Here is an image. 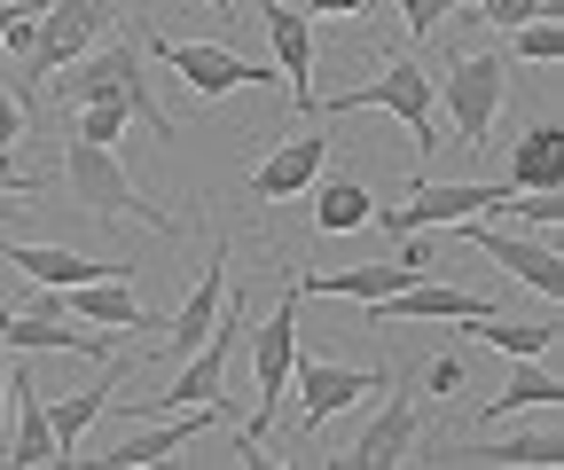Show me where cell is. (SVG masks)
<instances>
[{"instance_id":"obj_1","label":"cell","mask_w":564,"mask_h":470,"mask_svg":"<svg viewBox=\"0 0 564 470\" xmlns=\"http://www.w3.org/2000/svg\"><path fill=\"white\" fill-rule=\"evenodd\" d=\"M47 87H55V102H118L133 125H150L158 142H181L173 110H165L158 87H150V55H141V40H102V47H87L79 63H63Z\"/></svg>"},{"instance_id":"obj_2","label":"cell","mask_w":564,"mask_h":470,"mask_svg":"<svg viewBox=\"0 0 564 470\" xmlns=\"http://www.w3.org/2000/svg\"><path fill=\"white\" fill-rule=\"evenodd\" d=\"M63 188H70V205L95 212V220H141L150 236H181V220H173L165 205H150V196L133 188V173L118 165V150H102V142H79V133H70Z\"/></svg>"},{"instance_id":"obj_3","label":"cell","mask_w":564,"mask_h":470,"mask_svg":"<svg viewBox=\"0 0 564 470\" xmlns=\"http://www.w3.org/2000/svg\"><path fill=\"white\" fill-rule=\"evenodd\" d=\"M299 306H306V291L299 283H282V298H274V314L267 321H251V392H259V408H251V424H243V462H267L259 447H267V431H274V408H282V392H291V361H299Z\"/></svg>"},{"instance_id":"obj_4","label":"cell","mask_w":564,"mask_h":470,"mask_svg":"<svg viewBox=\"0 0 564 470\" xmlns=\"http://www.w3.org/2000/svg\"><path fill=\"white\" fill-rule=\"evenodd\" d=\"M314 118L322 110H384V118H400L408 125V142H415V157L432 165V150H440V118H432V72H423V63H384V72L369 79V87H345V95H314L306 102Z\"/></svg>"},{"instance_id":"obj_5","label":"cell","mask_w":564,"mask_h":470,"mask_svg":"<svg viewBox=\"0 0 564 470\" xmlns=\"http://www.w3.org/2000/svg\"><path fill=\"white\" fill-rule=\"evenodd\" d=\"M243 338H251V306H243V291H228L220 314H212V338L181 361V384L158 392V408H228V376H236Z\"/></svg>"},{"instance_id":"obj_6","label":"cell","mask_w":564,"mask_h":470,"mask_svg":"<svg viewBox=\"0 0 564 470\" xmlns=\"http://www.w3.org/2000/svg\"><path fill=\"white\" fill-rule=\"evenodd\" d=\"M110 24H118V0H47L40 32H32V55L17 63V79H55L63 63H79Z\"/></svg>"},{"instance_id":"obj_7","label":"cell","mask_w":564,"mask_h":470,"mask_svg":"<svg viewBox=\"0 0 564 470\" xmlns=\"http://www.w3.org/2000/svg\"><path fill=\"white\" fill-rule=\"evenodd\" d=\"M141 55H158L165 72L188 79V95H204V102H220V95L267 79L251 55H236V47H220V40H173V32H150V40H141Z\"/></svg>"},{"instance_id":"obj_8","label":"cell","mask_w":564,"mask_h":470,"mask_svg":"<svg viewBox=\"0 0 564 470\" xmlns=\"http://www.w3.org/2000/svg\"><path fill=\"white\" fill-rule=\"evenodd\" d=\"M502 55H455L447 63V79H440V102H447V118H455V133L470 150H494V118H502Z\"/></svg>"},{"instance_id":"obj_9","label":"cell","mask_w":564,"mask_h":470,"mask_svg":"<svg viewBox=\"0 0 564 470\" xmlns=\"http://www.w3.org/2000/svg\"><path fill=\"white\" fill-rule=\"evenodd\" d=\"M478 212H510V181H415L408 205L384 212L392 236H423V228H455V220H478Z\"/></svg>"},{"instance_id":"obj_10","label":"cell","mask_w":564,"mask_h":470,"mask_svg":"<svg viewBox=\"0 0 564 470\" xmlns=\"http://www.w3.org/2000/svg\"><path fill=\"white\" fill-rule=\"evenodd\" d=\"M384 384H392L384 369H345V361H322V353H306V346H299V361H291V392H299V439H306V431H322L337 408H352V400L384 392Z\"/></svg>"},{"instance_id":"obj_11","label":"cell","mask_w":564,"mask_h":470,"mask_svg":"<svg viewBox=\"0 0 564 470\" xmlns=\"http://www.w3.org/2000/svg\"><path fill=\"white\" fill-rule=\"evenodd\" d=\"M478 314H494V298H478L463 283H440V275H415L392 298L369 306V329H392V321H478Z\"/></svg>"},{"instance_id":"obj_12","label":"cell","mask_w":564,"mask_h":470,"mask_svg":"<svg viewBox=\"0 0 564 470\" xmlns=\"http://www.w3.org/2000/svg\"><path fill=\"white\" fill-rule=\"evenodd\" d=\"M463 228V243H478L494 266H510V275L533 291V298H564V266H556V251H541L533 236H510V228H494V212H478V220H455Z\"/></svg>"},{"instance_id":"obj_13","label":"cell","mask_w":564,"mask_h":470,"mask_svg":"<svg viewBox=\"0 0 564 470\" xmlns=\"http://www.w3.org/2000/svg\"><path fill=\"white\" fill-rule=\"evenodd\" d=\"M0 266H17V275H32L40 291L102 283V275H141L133 259H87V251H63V243H0Z\"/></svg>"},{"instance_id":"obj_14","label":"cell","mask_w":564,"mask_h":470,"mask_svg":"<svg viewBox=\"0 0 564 470\" xmlns=\"http://www.w3.org/2000/svg\"><path fill=\"white\" fill-rule=\"evenodd\" d=\"M329 165V142L322 133H299V142H274L259 165H251V205H291V196H306Z\"/></svg>"},{"instance_id":"obj_15","label":"cell","mask_w":564,"mask_h":470,"mask_svg":"<svg viewBox=\"0 0 564 470\" xmlns=\"http://www.w3.org/2000/svg\"><path fill=\"white\" fill-rule=\"evenodd\" d=\"M384 392H392V384H384ZM415 431H423V408H415L408 392H392V400H384V416H377L361 439H352L345 455H329V462H337V470H392V462H408Z\"/></svg>"},{"instance_id":"obj_16","label":"cell","mask_w":564,"mask_h":470,"mask_svg":"<svg viewBox=\"0 0 564 470\" xmlns=\"http://www.w3.org/2000/svg\"><path fill=\"white\" fill-rule=\"evenodd\" d=\"M259 24H267V40H274V72L291 79V110H306V102H314V32H306L314 17L291 9V0H267Z\"/></svg>"},{"instance_id":"obj_17","label":"cell","mask_w":564,"mask_h":470,"mask_svg":"<svg viewBox=\"0 0 564 470\" xmlns=\"http://www.w3.org/2000/svg\"><path fill=\"white\" fill-rule=\"evenodd\" d=\"M55 306H70L87 329H165L150 306L133 298V275H102V283H70L55 291Z\"/></svg>"},{"instance_id":"obj_18","label":"cell","mask_w":564,"mask_h":470,"mask_svg":"<svg viewBox=\"0 0 564 470\" xmlns=\"http://www.w3.org/2000/svg\"><path fill=\"white\" fill-rule=\"evenodd\" d=\"M0 346L9 353H87V361H110V338H95V329H70L63 314H0Z\"/></svg>"},{"instance_id":"obj_19","label":"cell","mask_w":564,"mask_h":470,"mask_svg":"<svg viewBox=\"0 0 564 470\" xmlns=\"http://www.w3.org/2000/svg\"><path fill=\"white\" fill-rule=\"evenodd\" d=\"M415 275H432V266L384 259V266H329V275H306L299 291H306V298H361V306H377V298H392L400 283H415Z\"/></svg>"},{"instance_id":"obj_20","label":"cell","mask_w":564,"mask_h":470,"mask_svg":"<svg viewBox=\"0 0 564 470\" xmlns=\"http://www.w3.org/2000/svg\"><path fill=\"white\" fill-rule=\"evenodd\" d=\"M228 408H188V416H173V424H158V431H133V439H118V447H102V455H87V462H110V470H141V462H165V455H181L204 424H220Z\"/></svg>"},{"instance_id":"obj_21","label":"cell","mask_w":564,"mask_h":470,"mask_svg":"<svg viewBox=\"0 0 564 470\" xmlns=\"http://www.w3.org/2000/svg\"><path fill=\"white\" fill-rule=\"evenodd\" d=\"M220 298H228V243H212L204 283H196V291H188V306L165 321V329H173V361H188V353L212 338V314H220Z\"/></svg>"},{"instance_id":"obj_22","label":"cell","mask_w":564,"mask_h":470,"mask_svg":"<svg viewBox=\"0 0 564 470\" xmlns=\"http://www.w3.org/2000/svg\"><path fill=\"white\" fill-rule=\"evenodd\" d=\"M9 408H17V424H9V447H0V462H55L47 400H40V384L17 376V369H9Z\"/></svg>"},{"instance_id":"obj_23","label":"cell","mask_w":564,"mask_h":470,"mask_svg":"<svg viewBox=\"0 0 564 470\" xmlns=\"http://www.w3.org/2000/svg\"><path fill=\"white\" fill-rule=\"evenodd\" d=\"M556 369H549V353H525L518 361V376H510V392H494V408H478V424L494 431V424H502L510 408H556Z\"/></svg>"},{"instance_id":"obj_24","label":"cell","mask_w":564,"mask_h":470,"mask_svg":"<svg viewBox=\"0 0 564 470\" xmlns=\"http://www.w3.org/2000/svg\"><path fill=\"white\" fill-rule=\"evenodd\" d=\"M510 188H556L564 196V133L556 125H533L510 150Z\"/></svg>"},{"instance_id":"obj_25","label":"cell","mask_w":564,"mask_h":470,"mask_svg":"<svg viewBox=\"0 0 564 470\" xmlns=\"http://www.w3.org/2000/svg\"><path fill=\"white\" fill-rule=\"evenodd\" d=\"M110 408V384H87V392H63L55 408H47V431H55V462H79L87 447V424Z\"/></svg>"},{"instance_id":"obj_26","label":"cell","mask_w":564,"mask_h":470,"mask_svg":"<svg viewBox=\"0 0 564 470\" xmlns=\"http://www.w3.org/2000/svg\"><path fill=\"white\" fill-rule=\"evenodd\" d=\"M369 220H377V205H369L361 181H322V196H314V228L322 236H352V228H369Z\"/></svg>"},{"instance_id":"obj_27","label":"cell","mask_w":564,"mask_h":470,"mask_svg":"<svg viewBox=\"0 0 564 470\" xmlns=\"http://www.w3.org/2000/svg\"><path fill=\"white\" fill-rule=\"evenodd\" d=\"M470 338H486V346H502V353H556V321H502V314H478V321H463Z\"/></svg>"},{"instance_id":"obj_28","label":"cell","mask_w":564,"mask_h":470,"mask_svg":"<svg viewBox=\"0 0 564 470\" xmlns=\"http://www.w3.org/2000/svg\"><path fill=\"white\" fill-rule=\"evenodd\" d=\"M486 462H510V470H556V462H564V439H556V431H518V439H494Z\"/></svg>"},{"instance_id":"obj_29","label":"cell","mask_w":564,"mask_h":470,"mask_svg":"<svg viewBox=\"0 0 564 470\" xmlns=\"http://www.w3.org/2000/svg\"><path fill=\"white\" fill-rule=\"evenodd\" d=\"M510 55H525V63H556V55H564V24H556V17H525V24H510Z\"/></svg>"},{"instance_id":"obj_30","label":"cell","mask_w":564,"mask_h":470,"mask_svg":"<svg viewBox=\"0 0 564 470\" xmlns=\"http://www.w3.org/2000/svg\"><path fill=\"white\" fill-rule=\"evenodd\" d=\"M126 125H133V118H126L118 102H79V142H102V150H118V142H126Z\"/></svg>"},{"instance_id":"obj_31","label":"cell","mask_w":564,"mask_h":470,"mask_svg":"<svg viewBox=\"0 0 564 470\" xmlns=\"http://www.w3.org/2000/svg\"><path fill=\"white\" fill-rule=\"evenodd\" d=\"M400 17H408V32H415V40H432L447 17H470V0H400Z\"/></svg>"},{"instance_id":"obj_32","label":"cell","mask_w":564,"mask_h":470,"mask_svg":"<svg viewBox=\"0 0 564 470\" xmlns=\"http://www.w3.org/2000/svg\"><path fill=\"white\" fill-rule=\"evenodd\" d=\"M470 17H486L494 32H510V24H525V17H556L549 0H470Z\"/></svg>"},{"instance_id":"obj_33","label":"cell","mask_w":564,"mask_h":470,"mask_svg":"<svg viewBox=\"0 0 564 470\" xmlns=\"http://www.w3.org/2000/svg\"><path fill=\"white\" fill-rule=\"evenodd\" d=\"M17 142H24V87L0 79V157H9Z\"/></svg>"},{"instance_id":"obj_34","label":"cell","mask_w":564,"mask_h":470,"mask_svg":"<svg viewBox=\"0 0 564 470\" xmlns=\"http://www.w3.org/2000/svg\"><path fill=\"white\" fill-rule=\"evenodd\" d=\"M40 188H47L40 173H17L9 157H0V196H40Z\"/></svg>"},{"instance_id":"obj_35","label":"cell","mask_w":564,"mask_h":470,"mask_svg":"<svg viewBox=\"0 0 564 470\" xmlns=\"http://www.w3.org/2000/svg\"><path fill=\"white\" fill-rule=\"evenodd\" d=\"M377 0H306V17H369Z\"/></svg>"},{"instance_id":"obj_36","label":"cell","mask_w":564,"mask_h":470,"mask_svg":"<svg viewBox=\"0 0 564 470\" xmlns=\"http://www.w3.org/2000/svg\"><path fill=\"white\" fill-rule=\"evenodd\" d=\"M423 376H432V392H455V384H463V361H455V353H440Z\"/></svg>"},{"instance_id":"obj_37","label":"cell","mask_w":564,"mask_h":470,"mask_svg":"<svg viewBox=\"0 0 564 470\" xmlns=\"http://www.w3.org/2000/svg\"><path fill=\"white\" fill-rule=\"evenodd\" d=\"M0 424H9V346H0Z\"/></svg>"},{"instance_id":"obj_38","label":"cell","mask_w":564,"mask_h":470,"mask_svg":"<svg viewBox=\"0 0 564 470\" xmlns=\"http://www.w3.org/2000/svg\"><path fill=\"white\" fill-rule=\"evenodd\" d=\"M9 17H17V0H0V40H9Z\"/></svg>"},{"instance_id":"obj_39","label":"cell","mask_w":564,"mask_h":470,"mask_svg":"<svg viewBox=\"0 0 564 470\" xmlns=\"http://www.w3.org/2000/svg\"><path fill=\"white\" fill-rule=\"evenodd\" d=\"M204 9H212V17H236V0H204Z\"/></svg>"},{"instance_id":"obj_40","label":"cell","mask_w":564,"mask_h":470,"mask_svg":"<svg viewBox=\"0 0 564 470\" xmlns=\"http://www.w3.org/2000/svg\"><path fill=\"white\" fill-rule=\"evenodd\" d=\"M9 212H24V205H0V220H9Z\"/></svg>"}]
</instances>
